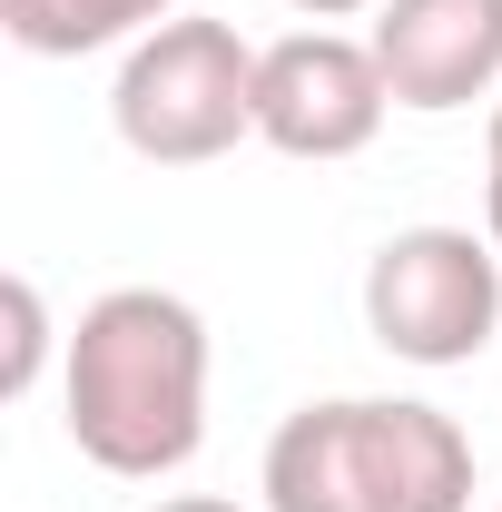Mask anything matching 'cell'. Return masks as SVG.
Listing matches in <instances>:
<instances>
[{
  "mask_svg": "<svg viewBox=\"0 0 502 512\" xmlns=\"http://www.w3.org/2000/svg\"><path fill=\"white\" fill-rule=\"evenodd\" d=\"M60 424L119 483H158L207 444V316L168 286H109L60 345Z\"/></svg>",
  "mask_w": 502,
  "mask_h": 512,
  "instance_id": "obj_1",
  "label": "cell"
},
{
  "mask_svg": "<svg viewBox=\"0 0 502 512\" xmlns=\"http://www.w3.org/2000/svg\"><path fill=\"white\" fill-rule=\"evenodd\" d=\"M483 237L502 247V99H493V138H483Z\"/></svg>",
  "mask_w": 502,
  "mask_h": 512,
  "instance_id": "obj_9",
  "label": "cell"
},
{
  "mask_svg": "<svg viewBox=\"0 0 502 512\" xmlns=\"http://www.w3.org/2000/svg\"><path fill=\"white\" fill-rule=\"evenodd\" d=\"M256 493L266 512H473V444L443 404L335 394L266 434Z\"/></svg>",
  "mask_w": 502,
  "mask_h": 512,
  "instance_id": "obj_2",
  "label": "cell"
},
{
  "mask_svg": "<svg viewBox=\"0 0 502 512\" xmlns=\"http://www.w3.org/2000/svg\"><path fill=\"white\" fill-rule=\"evenodd\" d=\"M158 20H178V0H0V30L30 60H89V50L148 40Z\"/></svg>",
  "mask_w": 502,
  "mask_h": 512,
  "instance_id": "obj_7",
  "label": "cell"
},
{
  "mask_svg": "<svg viewBox=\"0 0 502 512\" xmlns=\"http://www.w3.org/2000/svg\"><path fill=\"white\" fill-rule=\"evenodd\" d=\"M384 109H394V89H384L375 40L296 30V40L256 50V138L276 158H315V168L355 158V148H375Z\"/></svg>",
  "mask_w": 502,
  "mask_h": 512,
  "instance_id": "obj_5",
  "label": "cell"
},
{
  "mask_svg": "<svg viewBox=\"0 0 502 512\" xmlns=\"http://www.w3.org/2000/svg\"><path fill=\"white\" fill-rule=\"evenodd\" d=\"M286 10H306L315 30H325V20H355V10H375V0H286Z\"/></svg>",
  "mask_w": 502,
  "mask_h": 512,
  "instance_id": "obj_10",
  "label": "cell"
},
{
  "mask_svg": "<svg viewBox=\"0 0 502 512\" xmlns=\"http://www.w3.org/2000/svg\"><path fill=\"white\" fill-rule=\"evenodd\" d=\"M40 365H50V306H40L30 276H10V365H0V394H30Z\"/></svg>",
  "mask_w": 502,
  "mask_h": 512,
  "instance_id": "obj_8",
  "label": "cell"
},
{
  "mask_svg": "<svg viewBox=\"0 0 502 512\" xmlns=\"http://www.w3.org/2000/svg\"><path fill=\"white\" fill-rule=\"evenodd\" d=\"M109 119L148 168H207L237 138H256V50L227 20H158L148 40H128Z\"/></svg>",
  "mask_w": 502,
  "mask_h": 512,
  "instance_id": "obj_3",
  "label": "cell"
},
{
  "mask_svg": "<svg viewBox=\"0 0 502 512\" xmlns=\"http://www.w3.org/2000/svg\"><path fill=\"white\" fill-rule=\"evenodd\" d=\"M148 512H237L227 493H168V503H148Z\"/></svg>",
  "mask_w": 502,
  "mask_h": 512,
  "instance_id": "obj_11",
  "label": "cell"
},
{
  "mask_svg": "<svg viewBox=\"0 0 502 512\" xmlns=\"http://www.w3.org/2000/svg\"><path fill=\"white\" fill-rule=\"evenodd\" d=\"M375 60L394 109H473L502 99V0H375Z\"/></svg>",
  "mask_w": 502,
  "mask_h": 512,
  "instance_id": "obj_6",
  "label": "cell"
},
{
  "mask_svg": "<svg viewBox=\"0 0 502 512\" xmlns=\"http://www.w3.org/2000/svg\"><path fill=\"white\" fill-rule=\"evenodd\" d=\"M502 325V247L473 227H394L365 266V335L404 365H473Z\"/></svg>",
  "mask_w": 502,
  "mask_h": 512,
  "instance_id": "obj_4",
  "label": "cell"
}]
</instances>
